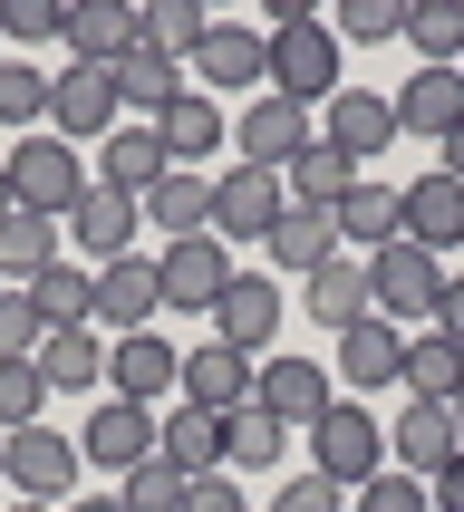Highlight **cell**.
<instances>
[{
	"label": "cell",
	"instance_id": "obj_1",
	"mask_svg": "<svg viewBox=\"0 0 464 512\" xmlns=\"http://www.w3.org/2000/svg\"><path fill=\"white\" fill-rule=\"evenodd\" d=\"M0 174H10V203H20V213H49V223H68L78 194H87L78 145H68V136H20L10 155H0Z\"/></svg>",
	"mask_w": 464,
	"mask_h": 512
},
{
	"label": "cell",
	"instance_id": "obj_2",
	"mask_svg": "<svg viewBox=\"0 0 464 512\" xmlns=\"http://www.w3.org/2000/svg\"><path fill=\"white\" fill-rule=\"evenodd\" d=\"M435 300H445V261L435 252H416V242L368 252V319L406 329V319H435Z\"/></svg>",
	"mask_w": 464,
	"mask_h": 512
},
{
	"label": "cell",
	"instance_id": "obj_3",
	"mask_svg": "<svg viewBox=\"0 0 464 512\" xmlns=\"http://www.w3.org/2000/svg\"><path fill=\"white\" fill-rule=\"evenodd\" d=\"M339 29H319V20H290L271 29V97H290V107H329L339 97Z\"/></svg>",
	"mask_w": 464,
	"mask_h": 512
},
{
	"label": "cell",
	"instance_id": "obj_4",
	"mask_svg": "<svg viewBox=\"0 0 464 512\" xmlns=\"http://www.w3.org/2000/svg\"><path fill=\"white\" fill-rule=\"evenodd\" d=\"M310 474H329L339 493H358L368 474H387V426H377L368 406H348V397H339V406L310 426Z\"/></svg>",
	"mask_w": 464,
	"mask_h": 512
},
{
	"label": "cell",
	"instance_id": "obj_5",
	"mask_svg": "<svg viewBox=\"0 0 464 512\" xmlns=\"http://www.w3.org/2000/svg\"><path fill=\"white\" fill-rule=\"evenodd\" d=\"M0 484L20 493V503H68V493H78V445L49 435V426L0 435Z\"/></svg>",
	"mask_w": 464,
	"mask_h": 512
},
{
	"label": "cell",
	"instance_id": "obj_6",
	"mask_svg": "<svg viewBox=\"0 0 464 512\" xmlns=\"http://www.w3.org/2000/svg\"><path fill=\"white\" fill-rule=\"evenodd\" d=\"M290 213V184L271 165H242V155H232V174H213V242H271V223H281Z\"/></svg>",
	"mask_w": 464,
	"mask_h": 512
},
{
	"label": "cell",
	"instance_id": "obj_7",
	"mask_svg": "<svg viewBox=\"0 0 464 512\" xmlns=\"http://www.w3.org/2000/svg\"><path fill=\"white\" fill-rule=\"evenodd\" d=\"M107 397L145 406L155 416V397H184V348L165 339V329H136V339L107 348Z\"/></svg>",
	"mask_w": 464,
	"mask_h": 512
},
{
	"label": "cell",
	"instance_id": "obj_8",
	"mask_svg": "<svg viewBox=\"0 0 464 512\" xmlns=\"http://www.w3.org/2000/svg\"><path fill=\"white\" fill-rule=\"evenodd\" d=\"M203 97H232V87H271V29H242V20H213L203 49L184 58Z\"/></svg>",
	"mask_w": 464,
	"mask_h": 512
},
{
	"label": "cell",
	"instance_id": "obj_9",
	"mask_svg": "<svg viewBox=\"0 0 464 512\" xmlns=\"http://www.w3.org/2000/svg\"><path fill=\"white\" fill-rule=\"evenodd\" d=\"M319 145H329V155H348V165L368 174V155H387V145H397V97H377V87H339V97L319 107Z\"/></svg>",
	"mask_w": 464,
	"mask_h": 512
},
{
	"label": "cell",
	"instance_id": "obj_10",
	"mask_svg": "<svg viewBox=\"0 0 464 512\" xmlns=\"http://www.w3.org/2000/svg\"><path fill=\"white\" fill-rule=\"evenodd\" d=\"M97 319H107L116 339H136V329L165 319V271H155V252H126V261L97 271Z\"/></svg>",
	"mask_w": 464,
	"mask_h": 512
},
{
	"label": "cell",
	"instance_id": "obj_11",
	"mask_svg": "<svg viewBox=\"0 0 464 512\" xmlns=\"http://www.w3.org/2000/svg\"><path fill=\"white\" fill-rule=\"evenodd\" d=\"M397 223H406V242H416V252L445 261V252L464 242V184H455L445 165L416 174V184H397Z\"/></svg>",
	"mask_w": 464,
	"mask_h": 512
},
{
	"label": "cell",
	"instance_id": "obj_12",
	"mask_svg": "<svg viewBox=\"0 0 464 512\" xmlns=\"http://www.w3.org/2000/svg\"><path fill=\"white\" fill-rule=\"evenodd\" d=\"M281 281H261V271H232V290L213 300V339L223 348H242V358H261V348L281 339Z\"/></svg>",
	"mask_w": 464,
	"mask_h": 512
},
{
	"label": "cell",
	"instance_id": "obj_13",
	"mask_svg": "<svg viewBox=\"0 0 464 512\" xmlns=\"http://www.w3.org/2000/svg\"><path fill=\"white\" fill-rule=\"evenodd\" d=\"M116 107H126V97H116V68H87V58H78V68L49 78V126L68 145H78V136H116Z\"/></svg>",
	"mask_w": 464,
	"mask_h": 512
},
{
	"label": "cell",
	"instance_id": "obj_14",
	"mask_svg": "<svg viewBox=\"0 0 464 512\" xmlns=\"http://www.w3.org/2000/svg\"><path fill=\"white\" fill-rule=\"evenodd\" d=\"M68 232H78V252L97 261V271H107V261H126V252H136V232H145V203L87 174V194H78V213H68Z\"/></svg>",
	"mask_w": 464,
	"mask_h": 512
},
{
	"label": "cell",
	"instance_id": "obj_15",
	"mask_svg": "<svg viewBox=\"0 0 464 512\" xmlns=\"http://www.w3.org/2000/svg\"><path fill=\"white\" fill-rule=\"evenodd\" d=\"M155 271H165V310H203V319H213V300L232 290V252L213 242V232L165 242V252H155Z\"/></svg>",
	"mask_w": 464,
	"mask_h": 512
},
{
	"label": "cell",
	"instance_id": "obj_16",
	"mask_svg": "<svg viewBox=\"0 0 464 512\" xmlns=\"http://www.w3.org/2000/svg\"><path fill=\"white\" fill-rule=\"evenodd\" d=\"M155 455V416L126 397H97L87 406V426H78V464H107V474H136V464Z\"/></svg>",
	"mask_w": 464,
	"mask_h": 512
},
{
	"label": "cell",
	"instance_id": "obj_17",
	"mask_svg": "<svg viewBox=\"0 0 464 512\" xmlns=\"http://www.w3.org/2000/svg\"><path fill=\"white\" fill-rule=\"evenodd\" d=\"M232 145H242V165H271V174H281L290 155L310 145V107H290V97H271V87H261L252 107L232 116Z\"/></svg>",
	"mask_w": 464,
	"mask_h": 512
},
{
	"label": "cell",
	"instance_id": "obj_18",
	"mask_svg": "<svg viewBox=\"0 0 464 512\" xmlns=\"http://www.w3.org/2000/svg\"><path fill=\"white\" fill-rule=\"evenodd\" d=\"M455 445H464V435H455V406H426V397H406L397 426H387V464H397V474H416V484H426Z\"/></svg>",
	"mask_w": 464,
	"mask_h": 512
},
{
	"label": "cell",
	"instance_id": "obj_19",
	"mask_svg": "<svg viewBox=\"0 0 464 512\" xmlns=\"http://www.w3.org/2000/svg\"><path fill=\"white\" fill-rule=\"evenodd\" d=\"M252 358L242 348H223V339H203V348H184V406H203V416H232V406H252Z\"/></svg>",
	"mask_w": 464,
	"mask_h": 512
},
{
	"label": "cell",
	"instance_id": "obj_20",
	"mask_svg": "<svg viewBox=\"0 0 464 512\" xmlns=\"http://www.w3.org/2000/svg\"><path fill=\"white\" fill-rule=\"evenodd\" d=\"M155 455H165L184 484L223 474V416H203V406H184V397H174L165 416H155Z\"/></svg>",
	"mask_w": 464,
	"mask_h": 512
},
{
	"label": "cell",
	"instance_id": "obj_21",
	"mask_svg": "<svg viewBox=\"0 0 464 512\" xmlns=\"http://www.w3.org/2000/svg\"><path fill=\"white\" fill-rule=\"evenodd\" d=\"M464 126V68H416V78L397 87V136H455Z\"/></svg>",
	"mask_w": 464,
	"mask_h": 512
},
{
	"label": "cell",
	"instance_id": "obj_22",
	"mask_svg": "<svg viewBox=\"0 0 464 512\" xmlns=\"http://www.w3.org/2000/svg\"><path fill=\"white\" fill-rule=\"evenodd\" d=\"M252 406H271V416H281V426H319V416H329V377L310 368V358H271V368L252 377Z\"/></svg>",
	"mask_w": 464,
	"mask_h": 512
},
{
	"label": "cell",
	"instance_id": "obj_23",
	"mask_svg": "<svg viewBox=\"0 0 464 512\" xmlns=\"http://www.w3.org/2000/svg\"><path fill=\"white\" fill-rule=\"evenodd\" d=\"M397 377H406V329H387V319L339 329V387H397Z\"/></svg>",
	"mask_w": 464,
	"mask_h": 512
},
{
	"label": "cell",
	"instance_id": "obj_24",
	"mask_svg": "<svg viewBox=\"0 0 464 512\" xmlns=\"http://www.w3.org/2000/svg\"><path fill=\"white\" fill-rule=\"evenodd\" d=\"M58 39H68L87 68H116V58L136 49V10H116V0H78V10H58Z\"/></svg>",
	"mask_w": 464,
	"mask_h": 512
},
{
	"label": "cell",
	"instance_id": "obj_25",
	"mask_svg": "<svg viewBox=\"0 0 464 512\" xmlns=\"http://www.w3.org/2000/svg\"><path fill=\"white\" fill-rule=\"evenodd\" d=\"M261 252H271V271H300V281H310L319 261H339V213H310V203H290L281 223H271V242H261Z\"/></svg>",
	"mask_w": 464,
	"mask_h": 512
},
{
	"label": "cell",
	"instance_id": "obj_26",
	"mask_svg": "<svg viewBox=\"0 0 464 512\" xmlns=\"http://www.w3.org/2000/svg\"><path fill=\"white\" fill-rule=\"evenodd\" d=\"M165 145H155V126H116V136L107 145H97V184H116V194H155V184H165Z\"/></svg>",
	"mask_w": 464,
	"mask_h": 512
},
{
	"label": "cell",
	"instance_id": "obj_27",
	"mask_svg": "<svg viewBox=\"0 0 464 512\" xmlns=\"http://www.w3.org/2000/svg\"><path fill=\"white\" fill-rule=\"evenodd\" d=\"M155 145H165V165L194 174V155H213V145H223V107H213L203 87H184V97L155 116Z\"/></svg>",
	"mask_w": 464,
	"mask_h": 512
},
{
	"label": "cell",
	"instance_id": "obj_28",
	"mask_svg": "<svg viewBox=\"0 0 464 512\" xmlns=\"http://www.w3.org/2000/svg\"><path fill=\"white\" fill-rule=\"evenodd\" d=\"M145 232H165V242H194V232H213V184L174 165L165 184L145 194Z\"/></svg>",
	"mask_w": 464,
	"mask_h": 512
},
{
	"label": "cell",
	"instance_id": "obj_29",
	"mask_svg": "<svg viewBox=\"0 0 464 512\" xmlns=\"http://www.w3.org/2000/svg\"><path fill=\"white\" fill-rule=\"evenodd\" d=\"M358 242V252H387V242H406V223H397V184H348V203H339V252Z\"/></svg>",
	"mask_w": 464,
	"mask_h": 512
},
{
	"label": "cell",
	"instance_id": "obj_30",
	"mask_svg": "<svg viewBox=\"0 0 464 512\" xmlns=\"http://www.w3.org/2000/svg\"><path fill=\"white\" fill-rule=\"evenodd\" d=\"M39 377H49V397L107 387V339H97V329H49V348H39Z\"/></svg>",
	"mask_w": 464,
	"mask_h": 512
},
{
	"label": "cell",
	"instance_id": "obj_31",
	"mask_svg": "<svg viewBox=\"0 0 464 512\" xmlns=\"http://www.w3.org/2000/svg\"><path fill=\"white\" fill-rule=\"evenodd\" d=\"M49 261H68L49 213H10V223H0V290H29Z\"/></svg>",
	"mask_w": 464,
	"mask_h": 512
},
{
	"label": "cell",
	"instance_id": "obj_32",
	"mask_svg": "<svg viewBox=\"0 0 464 512\" xmlns=\"http://www.w3.org/2000/svg\"><path fill=\"white\" fill-rule=\"evenodd\" d=\"M281 184H290V203H310V213H339L348 184H358V165H348V155H329V145L310 136V145L281 165Z\"/></svg>",
	"mask_w": 464,
	"mask_h": 512
},
{
	"label": "cell",
	"instance_id": "obj_33",
	"mask_svg": "<svg viewBox=\"0 0 464 512\" xmlns=\"http://www.w3.org/2000/svg\"><path fill=\"white\" fill-rule=\"evenodd\" d=\"M310 319L319 329H358V319H368V261H319L310 271Z\"/></svg>",
	"mask_w": 464,
	"mask_h": 512
},
{
	"label": "cell",
	"instance_id": "obj_34",
	"mask_svg": "<svg viewBox=\"0 0 464 512\" xmlns=\"http://www.w3.org/2000/svg\"><path fill=\"white\" fill-rule=\"evenodd\" d=\"M184 87H194V78H184V58H155V49H126V58H116V97L145 107V116H165Z\"/></svg>",
	"mask_w": 464,
	"mask_h": 512
},
{
	"label": "cell",
	"instance_id": "obj_35",
	"mask_svg": "<svg viewBox=\"0 0 464 512\" xmlns=\"http://www.w3.org/2000/svg\"><path fill=\"white\" fill-rule=\"evenodd\" d=\"M29 300H39V319H49V329H87V319H97V271L49 261V271L29 281Z\"/></svg>",
	"mask_w": 464,
	"mask_h": 512
},
{
	"label": "cell",
	"instance_id": "obj_36",
	"mask_svg": "<svg viewBox=\"0 0 464 512\" xmlns=\"http://www.w3.org/2000/svg\"><path fill=\"white\" fill-rule=\"evenodd\" d=\"M397 387H416L426 406H455V387H464V348L445 339V329L406 339V377H397Z\"/></svg>",
	"mask_w": 464,
	"mask_h": 512
},
{
	"label": "cell",
	"instance_id": "obj_37",
	"mask_svg": "<svg viewBox=\"0 0 464 512\" xmlns=\"http://www.w3.org/2000/svg\"><path fill=\"white\" fill-rule=\"evenodd\" d=\"M203 29H213V10H194V0H155V10H136V49L155 58H194Z\"/></svg>",
	"mask_w": 464,
	"mask_h": 512
},
{
	"label": "cell",
	"instance_id": "obj_38",
	"mask_svg": "<svg viewBox=\"0 0 464 512\" xmlns=\"http://www.w3.org/2000/svg\"><path fill=\"white\" fill-rule=\"evenodd\" d=\"M290 455V426L271 416V406H232L223 416V464L242 474V464H281Z\"/></svg>",
	"mask_w": 464,
	"mask_h": 512
},
{
	"label": "cell",
	"instance_id": "obj_39",
	"mask_svg": "<svg viewBox=\"0 0 464 512\" xmlns=\"http://www.w3.org/2000/svg\"><path fill=\"white\" fill-rule=\"evenodd\" d=\"M406 39H416L426 68H455L464 58V0H416V10H406Z\"/></svg>",
	"mask_w": 464,
	"mask_h": 512
},
{
	"label": "cell",
	"instance_id": "obj_40",
	"mask_svg": "<svg viewBox=\"0 0 464 512\" xmlns=\"http://www.w3.org/2000/svg\"><path fill=\"white\" fill-rule=\"evenodd\" d=\"M0 126H49V68H29V58H0Z\"/></svg>",
	"mask_w": 464,
	"mask_h": 512
},
{
	"label": "cell",
	"instance_id": "obj_41",
	"mask_svg": "<svg viewBox=\"0 0 464 512\" xmlns=\"http://www.w3.org/2000/svg\"><path fill=\"white\" fill-rule=\"evenodd\" d=\"M184 493H194V484H184L165 455H145L136 474H116V503H126V512H184Z\"/></svg>",
	"mask_w": 464,
	"mask_h": 512
},
{
	"label": "cell",
	"instance_id": "obj_42",
	"mask_svg": "<svg viewBox=\"0 0 464 512\" xmlns=\"http://www.w3.org/2000/svg\"><path fill=\"white\" fill-rule=\"evenodd\" d=\"M39 406H49V377H39V358H0V435L39 426Z\"/></svg>",
	"mask_w": 464,
	"mask_h": 512
},
{
	"label": "cell",
	"instance_id": "obj_43",
	"mask_svg": "<svg viewBox=\"0 0 464 512\" xmlns=\"http://www.w3.org/2000/svg\"><path fill=\"white\" fill-rule=\"evenodd\" d=\"M39 348H49L39 300H29V290H0V358H39Z\"/></svg>",
	"mask_w": 464,
	"mask_h": 512
},
{
	"label": "cell",
	"instance_id": "obj_44",
	"mask_svg": "<svg viewBox=\"0 0 464 512\" xmlns=\"http://www.w3.org/2000/svg\"><path fill=\"white\" fill-rule=\"evenodd\" d=\"M358 512H435V503H426V484H416V474H397V464H387V474H368V484H358Z\"/></svg>",
	"mask_w": 464,
	"mask_h": 512
},
{
	"label": "cell",
	"instance_id": "obj_45",
	"mask_svg": "<svg viewBox=\"0 0 464 512\" xmlns=\"http://www.w3.org/2000/svg\"><path fill=\"white\" fill-rule=\"evenodd\" d=\"M339 39H406V0H348Z\"/></svg>",
	"mask_w": 464,
	"mask_h": 512
},
{
	"label": "cell",
	"instance_id": "obj_46",
	"mask_svg": "<svg viewBox=\"0 0 464 512\" xmlns=\"http://www.w3.org/2000/svg\"><path fill=\"white\" fill-rule=\"evenodd\" d=\"M271 512H348V493L329 484V474H281V493H271Z\"/></svg>",
	"mask_w": 464,
	"mask_h": 512
},
{
	"label": "cell",
	"instance_id": "obj_47",
	"mask_svg": "<svg viewBox=\"0 0 464 512\" xmlns=\"http://www.w3.org/2000/svg\"><path fill=\"white\" fill-rule=\"evenodd\" d=\"M0 29L10 39H58V0H0Z\"/></svg>",
	"mask_w": 464,
	"mask_h": 512
},
{
	"label": "cell",
	"instance_id": "obj_48",
	"mask_svg": "<svg viewBox=\"0 0 464 512\" xmlns=\"http://www.w3.org/2000/svg\"><path fill=\"white\" fill-rule=\"evenodd\" d=\"M184 512H252V503H242V484H232V474H203V484L184 493Z\"/></svg>",
	"mask_w": 464,
	"mask_h": 512
},
{
	"label": "cell",
	"instance_id": "obj_49",
	"mask_svg": "<svg viewBox=\"0 0 464 512\" xmlns=\"http://www.w3.org/2000/svg\"><path fill=\"white\" fill-rule=\"evenodd\" d=\"M426 503H435V512H464V445L426 474Z\"/></svg>",
	"mask_w": 464,
	"mask_h": 512
},
{
	"label": "cell",
	"instance_id": "obj_50",
	"mask_svg": "<svg viewBox=\"0 0 464 512\" xmlns=\"http://www.w3.org/2000/svg\"><path fill=\"white\" fill-rule=\"evenodd\" d=\"M435 329L464 348V281H445V300H435Z\"/></svg>",
	"mask_w": 464,
	"mask_h": 512
},
{
	"label": "cell",
	"instance_id": "obj_51",
	"mask_svg": "<svg viewBox=\"0 0 464 512\" xmlns=\"http://www.w3.org/2000/svg\"><path fill=\"white\" fill-rule=\"evenodd\" d=\"M445 174H455V184H464V126H455V136H445Z\"/></svg>",
	"mask_w": 464,
	"mask_h": 512
},
{
	"label": "cell",
	"instance_id": "obj_52",
	"mask_svg": "<svg viewBox=\"0 0 464 512\" xmlns=\"http://www.w3.org/2000/svg\"><path fill=\"white\" fill-rule=\"evenodd\" d=\"M68 512H126V503H116V493H78Z\"/></svg>",
	"mask_w": 464,
	"mask_h": 512
},
{
	"label": "cell",
	"instance_id": "obj_53",
	"mask_svg": "<svg viewBox=\"0 0 464 512\" xmlns=\"http://www.w3.org/2000/svg\"><path fill=\"white\" fill-rule=\"evenodd\" d=\"M10 213H20V203H10V174H0V223H10Z\"/></svg>",
	"mask_w": 464,
	"mask_h": 512
},
{
	"label": "cell",
	"instance_id": "obj_54",
	"mask_svg": "<svg viewBox=\"0 0 464 512\" xmlns=\"http://www.w3.org/2000/svg\"><path fill=\"white\" fill-rule=\"evenodd\" d=\"M455 435H464V387H455Z\"/></svg>",
	"mask_w": 464,
	"mask_h": 512
},
{
	"label": "cell",
	"instance_id": "obj_55",
	"mask_svg": "<svg viewBox=\"0 0 464 512\" xmlns=\"http://www.w3.org/2000/svg\"><path fill=\"white\" fill-rule=\"evenodd\" d=\"M10 512H49V503H10Z\"/></svg>",
	"mask_w": 464,
	"mask_h": 512
}]
</instances>
